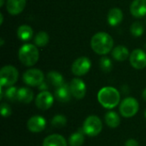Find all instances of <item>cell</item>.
Listing matches in <instances>:
<instances>
[{
    "mask_svg": "<svg viewBox=\"0 0 146 146\" xmlns=\"http://www.w3.org/2000/svg\"><path fill=\"white\" fill-rule=\"evenodd\" d=\"M114 41L112 37L104 32H100L93 35L91 40V46L94 52L98 55H106L113 48Z\"/></svg>",
    "mask_w": 146,
    "mask_h": 146,
    "instance_id": "1",
    "label": "cell"
},
{
    "mask_svg": "<svg viewBox=\"0 0 146 146\" xmlns=\"http://www.w3.org/2000/svg\"><path fill=\"white\" fill-rule=\"evenodd\" d=\"M119 92L111 86L102 88L98 94V99L100 104L106 109H113L118 105L120 102Z\"/></svg>",
    "mask_w": 146,
    "mask_h": 146,
    "instance_id": "2",
    "label": "cell"
},
{
    "mask_svg": "<svg viewBox=\"0 0 146 146\" xmlns=\"http://www.w3.org/2000/svg\"><path fill=\"white\" fill-rule=\"evenodd\" d=\"M18 56L23 65L31 67L37 63L39 57V53L38 48L34 44H26L20 48Z\"/></svg>",
    "mask_w": 146,
    "mask_h": 146,
    "instance_id": "3",
    "label": "cell"
},
{
    "mask_svg": "<svg viewBox=\"0 0 146 146\" xmlns=\"http://www.w3.org/2000/svg\"><path fill=\"white\" fill-rule=\"evenodd\" d=\"M19 73L17 69L11 66L7 65L1 68L0 70V84L1 86H12L18 80Z\"/></svg>",
    "mask_w": 146,
    "mask_h": 146,
    "instance_id": "4",
    "label": "cell"
},
{
    "mask_svg": "<svg viewBox=\"0 0 146 146\" xmlns=\"http://www.w3.org/2000/svg\"><path fill=\"white\" fill-rule=\"evenodd\" d=\"M103 129L101 120L96 115H91L86 119L83 124V133L91 137L98 135Z\"/></svg>",
    "mask_w": 146,
    "mask_h": 146,
    "instance_id": "5",
    "label": "cell"
},
{
    "mask_svg": "<svg viewBox=\"0 0 146 146\" xmlns=\"http://www.w3.org/2000/svg\"><path fill=\"white\" fill-rule=\"evenodd\" d=\"M139 110V103L134 98H125L120 105V112L124 117H133Z\"/></svg>",
    "mask_w": 146,
    "mask_h": 146,
    "instance_id": "6",
    "label": "cell"
},
{
    "mask_svg": "<svg viewBox=\"0 0 146 146\" xmlns=\"http://www.w3.org/2000/svg\"><path fill=\"white\" fill-rule=\"evenodd\" d=\"M22 78L25 84L31 86H39L44 81V76L41 70L37 68H31L27 70L23 74Z\"/></svg>",
    "mask_w": 146,
    "mask_h": 146,
    "instance_id": "7",
    "label": "cell"
},
{
    "mask_svg": "<svg viewBox=\"0 0 146 146\" xmlns=\"http://www.w3.org/2000/svg\"><path fill=\"white\" fill-rule=\"evenodd\" d=\"M91 60L86 56H81L76 59L72 65V72L74 75L83 76L87 74L91 68Z\"/></svg>",
    "mask_w": 146,
    "mask_h": 146,
    "instance_id": "8",
    "label": "cell"
},
{
    "mask_svg": "<svg viewBox=\"0 0 146 146\" xmlns=\"http://www.w3.org/2000/svg\"><path fill=\"white\" fill-rule=\"evenodd\" d=\"M130 63L136 69H143L146 67V53L141 49L134 50L130 55Z\"/></svg>",
    "mask_w": 146,
    "mask_h": 146,
    "instance_id": "9",
    "label": "cell"
},
{
    "mask_svg": "<svg viewBox=\"0 0 146 146\" xmlns=\"http://www.w3.org/2000/svg\"><path fill=\"white\" fill-rule=\"evenodd\" d=\"M70 92L72 96H74L77 99H82L86 96V86L84 81L80 79L75 78L73 79L69 85Z\"/></svg>",
    "mask_w": 146,
    "mask_h": 146,
    "instance_id": "10",
    "label": "cell"
},
{
    "mask_svg": "<svg viewBox=\"0 0 146 146\" xmlns=\"http://www.w3.org/2000/svg\"><path fill=\"white\" fill-rule=\"evenodd\" d=\"M54 102V98L51 95V93H50L47 91H44L41 92L36 98L35 100V104L36 106L42 110H46L48 109H50Z\"/></svg>",
    "mask_w": 146,
    "mask_h": 146,
    "instance_id": "11",
    "label": "cell"
},
{
    "mask_svg": "<svg viewBox=\"0 0 146 146\" xmlns=\"http://www.w3.org/2000/svg\"><path fill=\"white\" fill-rule=\"evenodd\" d=\"M27 126L30 132L38 133L42 132L45 128L46 121L44 117L39 116V115H35V116L31 117L28 120Z\"/></svg>",
    "mask_w": 146,
    "mask_h": 146,
    "instance_id": "12",
    "label": "cell"
},
{
    "mask_svg": "<svg viewBox=\"0 0 146 146\" xmlns=\"http://www.w3.org/2000/svg\"><path fill=\"white\" fill-rule=\"evenodd\" d=\"M131 14L137 18H141L146 15V0H133L130 6Z\"/></svg>",
    "mask_w": 146,
    "mask_h": 146,
    "instance_id": "13",
    "label": "cell"
},
{
    "mask_svg": "<svg viewBox=\"0 0 146 146\" xmlns=\"http://www.w3.org/2000/svg\"><path fill=\"white\" fill-rule=\"evenodd\" d=\"M26 0H7L6 9L10 15H16L22 12L26 6Z\"/></svg>",
    "mask_w": 146,
    "mask_h": 146,
    "instance_id": "14",
    "label": "cell"
},
{
    "mask_svg": "<svg viewBox=\"0 0 146 146\" xmlns=\"http://www.w3.org/2000/svg\"><path fill=\"white\" fill-rule=\"evenodd\" d=\"M71 92L69 86L63 84L62 86L57 87V89L55 92V97L57 101L62 102V103H67L70 100L71 98Z\"/></svg>",
    "mask_w": 146,
    "mask_h": 146,
    "instance_id": "15",
    "label": "cell"
},
{
    "mask_svg": "<svg viewBox=\"0 0 146 146\" xmlns=\"http://www.w3.org/2000/svg\"><path fill=\"white\" fill-rule=\"evenodd\" d=\"M122 19H123L122 11L118 8H113L108 13V16H107L108 23L112 27L118 26L122 21Z\"/></svg>",
    "mask_w": 146,
    "mask_h": 146,
    "instance_id": "16",
    "label": "cell"
},
{
    "mask_svg": "<svg viewBox=\"0 0 146 146\" xmlns=\"http://www.w3.org/2000/svg\"><path fill=\"white\" fill-rule=\"evenodd\" d=\"M43 146H68V144L62 135L52 134L44 139Z\"/></svg>",
    "mask_w": 146,
    "mask_h": 146,
    "instance_id": "17",
    "label": "cell"
},
{
    "mask_svg": "<svg viewBox=\"0 0 146 146\" xmlns=\"http://www.w3.org/2000/svg\"><path fill=\"white\" fill-rule=\"evenodd\" d=\"M33 99V92L32 90L27 87H22L18 89L17 100L23 104H29Z\"/></svg>",
    "mask_w": 146,
    "mask_h": 146,
    "instance_id": "18",
    "label": "cell"
},
{
    "mask_svg": "<svg viewBox=\"0 0 146 146\" xmlns=\"http://www.w3.org/2000/svg\"><path fill=\"white\" fill-rule=\"evenodd\" d=\"M113 57L118 61V62H123L127 60L129 56V51L128 49L126 46L123 45H118L115 48H114L112 51Z\"/></svg>",
    "mask_w": 146,
    "mask_h": 146,
    "instance_id": "19",
    "label": "cell"
},
{
    "mask_svg": "<svg viewBox=\"0 0 146 146\" xmlns=\"http://www.w3.org/2000/svg\"><path fill=\"white\" fill-rule=\"evenodd\" d=\"M17 36L21 41H28L33 36V31L28 25L20 26L17 30Z\"/></svg>",
    "mask_w": 146,
    "mask_h": 146,
    "instance_id": "20",
    "label": "cell"
},
{
    "mask_svg": "<svg viewBox=\"0 0 146 146\" xmlns=\"http://www.w3.org/2000/svg\"><path fill=\"white\" fill-rule=\"evenodd\" d=\"M47 80L48 82H50L52 86L59 87L61 86H62L64 83V80L62 75L56 71H50L47 74Z\"/></svg>",
    "mask_w": 146,
    "mask_h": 146,
    "instance_id": "21",
    "label": "cell"
},
{
    "mask_svg": "<svg viewBox=\"0 0 146 146\" xmlns=\"http://www.w3.org/2000/svg\"><path fill=\"white\" fill-rule=\"evenodd\" d=\"M105 122L106 124L111 127V128H115L117 127L119 125H120V122H121V119H120V116L115 113V112H113V111H110V112H108L106 115H105Z\"/></svg>",
    "mask_w": 146,
    "mask_h": 146,
    "instance_id": "22",
    "label": "cell"
},
{
    "mask_svg": "<svg viewBox=\"0 0 146 146\" xmlns=\"http://www.w3.org/2000/svg\"><path fill=\"white\" fill-rule=\"evenodd\" d=\"M49 42V35L47 33L41 31L38 32L35 37H34V43L38 47H44Z\"/></svg>",
    "mask_w": 146,
    "mask_h": 146,
    "instance_id": "23",
    "label": "cell"
},
{
    "mask_svg": "<svg viewBox=\"0 0 146 146\" xmlns=\"http://www.w3.org/2000/svg\"><path fill=\"white\" fill-rule=\"evenodd\" d=\"M85 137L84 134L80 132L73 133L69 138V145L70 146H81L84 143Z\"/></svg>",
    "mask_w": 146,
    "mask_h": 146,
    "instance_id": "24",
    "label": "cell"
},
{
    "mask_svg": "<svg viewBox=\"0 0 146 146\" xmlns=\"http://www.w3.org/2000/svg\"><path fill=\"white\" fill-rule=\"evenodd\" d=\"M99 66H100V68L104 72H106V73L110 72L113 68V63H112L111 60L107 56H103L100 59Z\"/></svg>",
    "mask_w": 146,
    "mask_h": 146,
    "instance_id": "25",
    "label": "cell"
},
{
    "mask_svg": "<svg viewBox=\"0 0 146 146\" xmlns=\"http://www.w3.org/2000/svg\"><path fill=\"white\" fill-rule=\"evenodd\" d=\"M67 124V119L64 115H57L54 116L51 120V125L54 127H63Z\"/></svg>",
    "mask_w": 146,
    "mask_h": 146,
    "instance_id": "26",
    "label": "cell"
},
{
    "mask_svg": "<svg viewBox=\"0 0 146 146\" xmlns=\"http://www.w3.org/2000/svg\"><path fill=\"white\" fill-rule=\"evenodd\" d=\"M145 31L144 26L139 21H135L131 26V33L134 37H140Z\"/></svg>",
    "mask_w": 146,
    "mask_h": 146,
    "instance_id": "27",
    "label": "cell"
},
{
    "mask_svg": "<svg viewBox=\"0 0 146 146\" xmlns=\"http://www.w3.org/2000/svg\"><path fill=\"white\" fill-rule=\"evenodd\" d=\"M17 92L18 90L16 87L9 86V88H7L6 91L4 92V95L6 98H8L9 101H15L17 99Z\"/></svg>",
    "mask_w": 146,
    "mask_h": 146,
    "instance_id": "28",
    "label": "cell"
},
{
    "mask_svg": "<svg viewBox=\"0 0 146 146\" xmlns=\"http://www.w3.org/2000/svg\"><path fill=\"white\" fill-rule=\"evenodd\" d=\"M11 108L7 104H1V115L3 117H8L11 115Z\"/></svg>",
    "mask_w": 146,
    "mask_h": 146,
    "instance_id": "29",
    "label": "cell"
},
{
    "mask_svg": "<svg viewBox=\"0 0 146 146\" xmlns=\"http://www.w3.org/2000/svg\"><path fill=\"white\" fill-rule=\"evenodd\" d=\"M125 146H139V143H138L135 139H128V140L126 142Z\"/></svg>",
    "mask_w": 146,
    "mask_h": 146,
    "instance_id": "30",
    "label": "cell"
},
{
    "mask_svg": "<svg viewBox=\"0 0 146 146\" xmlns=\"http://www.w3.org/2000/svg\"><path fill=\"white\" fill-rule=\"evenodd\" d=\"M38 89L39 90H41V91H44V90H46V89H48V86H47V84L45 83V82H42L39 86H38Z\"/></svg>",
    "mask_w": 146,
    "mask_h": 146,
    "instance_id": "31",
    "label": "cell"
},
{
    "mask_svg": "<svg viewBox=\"0 0 146 146\" xmlns=\"http://www.w3.org/2000/svg\"><path fill=\"white\" fill-rule=\"evenodd\" d=\"M142 96H143V98L145 99L146 101V89H145V91L143 92V94H142Z\"/></svg>",
    "mask_w": 146,
    "mask_h": 146,
    "instance_id": "32",
    "label": "cell"
},
{
    "mask_svg": "<svg viewBox=\"0 0 146 146\" xmlns=\"http://www.w3.org/2000/svg\"><path fill=\"white\" fill-rule=\"evenodd\" d=\"M0 17H1V20H0V24H3V14L0 13Z\"/></svg>",
    "mask_w": 146,
    "mask_h": 146,
    "instance_id": "33",
    "label": "cell"
},
{
    "mask_svg": "<svg viewBox=\"0 0 146 146\" xmlns=\"http://www.w3.org/2000/svg\"><path fill=\"white\" fill-rule=\"evenodd\" d=\"M3 1H4V0H0V2H1V3H0V6H1V7L3 5Z\"/></svg>",
    "mask_w": 146,
    "mask_h": 146,
    "instance_id": "34",
    "label": "cell"
},
{
    "mask_svg": "<svg viewBox=\"0 0 146 146\" xmlns=\"http://www.w3.org/2000/svg\"><path fill=\"white\" fill-rule=\"evenodd\" d=\"M3 44V39H1V45Z\"/></svg>",
    "mask_w": 146,
    "mask_h": 146,
    "instance_id": "35",
    "label": "cell"
},
{
    "mask_svg": "<svg viewBox=\"0 0 146 146\" xmlns=\"http://www.w3.org/2000/svg\"><path fill=\"white\" fill-rule=\"evenodd\" d=\"M145 118H146V110H145Z\"/></svg>",
    "mask_w": 146,
    "mask_h": 146,
    "instance_id": "36",
    "label": "cell"
},
{
    "mask_svg": "<svg viewBox=\"0 0 146 146\" xmlns=\"http://www.w3.org/2000/svg\"><path fill=\"white\" fill-rule=\"evenodd\" d=\"M145 50H146V44H145Z\"/></svg>",
    "mask_w": 146,
    "mask_h": 146,
    "instance_id": "37",
    "label": "cell"
}]
</instances>
